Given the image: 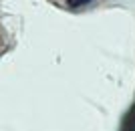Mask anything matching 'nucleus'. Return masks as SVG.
<instances>
[{
	"label": "nucleus",
	"mask_w": 135,
	"mask_h": 131,
	"mask_svg": "<svg viewBox=\"0 0 135 131\" xmlns=\"http://www.w3.org/2000/svg\"><path fill=\"white\" fill-rule=\"evenodd\" d=\"M121 131H135V105L131 107V111H129V113L125 115Z\"/></svg>",
	"instance_id": "obj_1"
},
{
	"label": "nucleus",
	"mask_w": 135,
	"mask_h": 131,
	"mask_svg": "<svg viewBox=\"0 0 135 131\" xmlns=\"http://www.w3.org/2000/svg\"><path fill=\"white\" fill-rule=\"evenodd\" d=\"M85 2H91V0H69V6H81Z\"/></svg>",
	"instance_id": "obj_2"
}]
</instances>
